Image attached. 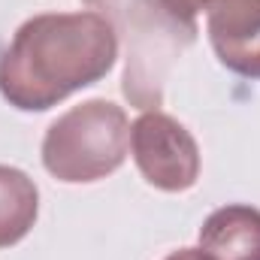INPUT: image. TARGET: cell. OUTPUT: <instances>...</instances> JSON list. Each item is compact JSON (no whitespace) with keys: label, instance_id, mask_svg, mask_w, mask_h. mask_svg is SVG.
<instances>
[{"label":"cell","instance_id":"7","mask_svg":"<svg viewBox=\"0 0 260 260\" xmlns=\"http://www.w3.org/2000/svg\"><path fill=\"white\" fill-rule=\"evenodd\" d=\"M209 3H212V0H160V9H164L176 24H182L188 34H194L197 15H200L203 9H209Z\"/></svg>","mask_w":260,"mask_h":260},{"label":"cell","instance_id":"3","mask_svg":"<svg viewBox=\"0 0 260 260\" xmlns=\"http://www.w3.org/2000/svg\"><path fill=\"white\" fill-rule=\"evenodd\" d=\"M130 151L139 176L167 194L191 191L200 179V145L179 118L142 112L130 124Z\"/></svg>","mask_w":260,"mask_h":260},{"label":"cell","instance_id":"6","mask_svg":"<svg viewBox=\"0 0 260 260\" xmlns=\"http://www.w3.org/2000/svg\"><path fill=\"white\" fill-rule=\"evenodd\" d=\"M40 191L37 182L9 164H0V248L18 245L37 224Z\"/></svg>","mask_w":260,"mask_h":260},{"label":"cell","instance_id":"4","mask_svg":"<svg viewBox=\"0 0 260 260\" xmlns=\"http://www.w3.org/2000/svg\"><path fill=\"white\" fill-rule=\"evenodd\" d=\"M206 34L221 67L260 82V0H212Z\"/></svg>","mask_w":260,"mask_h":260},{"label":"cell","instance_id":"5","mask_svg":"<svg viewBox=\"0 0 260 260\" xmlns=\"http://www.w3.org/2000/svg\"><path fill=\"white\" fill-rule=\"evenodd\" d=\"M200 248L212 260H260V209L230 203L200 227Z\"/></svg>","mask_w":260,"mask_h":260},{"label":"cell","instance_id":"2","mask_svg":"<svg viewBox=\"0 0 260 260\" xmlns=\"http://www.w3.org/2000/svg\"><path fill=\"white\" fill-rule=\"evenodd\" d=\"M130 148V121L112 100H85L58 115L43 136V167L67 185H91L112 176Z\"/></svg>","mask_w":260,"mask_h":260},{"label":"cell","instance_id":"8","mask_svg":"<svg viewBox=\"0 0 260 260\" xmlns=\"http://www.w3.org/2000/svg\"><path fill=\"white\" fill-rule=\"evenodd\" d=\"M164 260H212L203 248H179V251H173V254H167Z\"/></svg>","mask_w":260,"mask_h":260},{"label":"cell","instance_id":"1","mask_svg":"<svg viewBox=\"0 0 260 260\" xmlns=\"http://www.w3.org/2000/svg\"><path fill=\"white\" fill-rule=\"evenodd\" d=\"M118 61V34L100 12L27 18L0 55V97L18 112H46L97 85Z\"/></svg>","mask_w":260,"mask_h":260}]
</instances>
